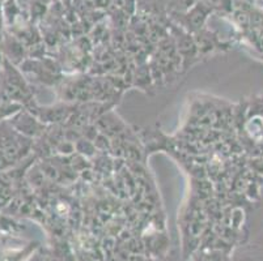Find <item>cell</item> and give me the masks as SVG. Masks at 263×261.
Returning <instances> with one entry per match:
<instances>
[]
</instances>
